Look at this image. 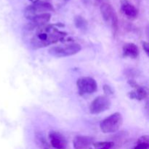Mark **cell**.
<instances>
[{
  "instance_id": "cell-1",
  "label": "cell",
  "mask_w": 149,
  "mask_h": 149,
  "mask_svg": "<svg viewBox=\"0 0 149 149\" xmlns=\"http://www.w3.org/2000/svg\"><path fill=\"white\" fill-rule=\"evenodd\" d=\"M32 31H34V33L31 38L30 44L34 49L53 45L65 36V33L60 31L54 25H44Z\"/></svg>"
},
{
  "instance_id": "cell-2",
  "label": "cell",
  "mask_w": 149,
  "mask_h": 149,
  "mask_svg": "<svg viewBox=\"0 0 149 149\" xmlns=\"http://www.w3.org/2000/svg\"><path fill=\"white\" fill-rule=\"evenodd\" d=\"M123 124V118L121 113H116L110 115L103 119L100 124V128L104 133H112L119 130Z\"/></svg>"
},
{
  "instance_id": "cell-3",
  "label": "cell",
  "mask_w": 149,
  "mask_h": 149,
  "mask_svg": "<svg viewBox=\"0 0 149 149\" xmlns=\"http://www.w3.org/2000/svg\"><path fill=\"white\" fill-rule=\"evenodd\" d=\"M54 7L50 3L46 1H38L33 3L31 5L26 7L24 10V16L26 19L31 20L39 15L48 13L49 12L53 11Z\"/></svg>"
},
{
  "instance_id": "cell-4",
  "label": "cell",
  "mask_w": 149,
  "mask_h": 149,
  "mask_svg": "<svg viewBox=\"0 0 149 149\" xmlns=\"http://www.w3.org/2000/svg\"><path fill=\"white\" fill-rule=\"evenodd\" d=\"M81 49V45L77 43H71L64 46L52 47L49 48V53L57 58H63L75 55Z\"/></svg>"
},
{
  "instance_id": "cell-5",
  "label": "cell",
  "mask_w": 149,
  "mask_h": 149,
  "mask_svg": "<svg viewBox=\"0 0 149 149\" xmlns=\"http://www.w3.org/2000/svg\"><path fill=\"white\" fill-rule=\"evenodd\" d=\"M77 86L80 94H92L97 89L95 80L91 77H81L77 81Z\"/></svg>"
},
{
  "instance_id": "cell-6",
  "label": "cell",
  "mask_w": 149,
  "mask_h": 149,
  "mask_svg": "<svg viewBox=\"0 0 149 149\" xmlns=\"http://www.w3.org/2000/svg\"><path fill=\"white\" fill-rule=\"evenodd\" d=\"M111 102L106 96H98L91 103L90 106V111L93 114H98L103 113L111 107Z\"/></svg>"
},
{
  "instance_id": "cell-7",
  "label": "cell",
  "mask_w": 149,
  "mask_h": 149,
  "mask_svg": "<svg viewBox=\"0 0 149 149\" xmlns=\"http://www.w3.org/2000/svg\"><path fill=\"white\" fill-rule=\"evenodd\" d=\"M50 18L51 14L49 13L39 15L32 18L31 20H30V23L27 25V30L32 31L36 28L47 24Z\"/></svg>"
},
{
  "instance_id": "cell-8",
  "label": "cell",
  "mask_w": 149,
  "mask_h": 149,
  "mask_svg": "<svg viewBox=\"0 0 149 149\" xmlns=\"http://www.w3.org/2000/svg\"><path fill=\"white\" fill-rule=\"evenodd\" d=\"M50 143L53 148L56 149H65L67 147V142L65 137L60 132L52 131L49 134Z\"/></svg>"
},
{
  "instance_id": "cell-9",
  "label": "cell",
  "mask_w": 149,
  "mask_h": 149,
  "mask_svg": "<svg viewBox=\"0 0 149 149\" xmlns=\"http://www.w3.org/2000/svg\"><path fill=\"white\" fill-rule=\"evenodd\" d=\"M94 143V139L91 137L79 135L74 138L73 145L74 149H90Z\"/></svg>"
},
{
  "instance_id": "cell-10",
  "label": "cell",
  "mask_w": 149,
  "mask_h": 149,
  "mask_svg": "<svg viewBox=\"0 0 149 149\" xmlns=\"http://www.w3.org/2000/svg\"><path fill=\"white\" fill-rule=\"evenodd\" d=\"M121 10L123 14L130 19H135L138 15V10L127 0H121Z\"/></svg>"
},
{
  "instance_id": "cell-11",
  "label": "cell",
  "mask_w": 149,
  "mask_h": 149,
  "mask_svg": "<svg viewBox=\"0 0 149 149\" xmlns=\"http://www.w3.org/2000/svg\"><path fill=\"white\" fill-rule=\"evenodd\" d=\"M100 13H101L102 17L104 20L107 23H111L112 18L116 15L114 9L112 7L111 4L108 2H103L100 5Z\"/></svg>"
},
{
  "instance_id": "cell-12",
  "label": "cell",
  "mask_w": 149,
  "mask_h": 149,
  "mask_svg": "<svg viewBox=\"0 0 149 149\" xmlns=\"http://www.w3.org/2000/svg\"><path fill=\"white\" fill-rule=\"evenodd\" d=\"M129 83L132 87L135 88V91L130 93L129 95L131 98L137 99V100H143L147 96V91L144 87H141L136 84L135 81H130Z\"/></svg>"
},
{
  "instance_id": "cell-13",
  "label": "cell",
  "mask_w": 149,
  "mask_h": 149,
  "mask_svg": "<svg viewBox=\"0 0 149 149\" xmlns=\"http://www.w3.org/2000/svg\"><path fill=\"white\" fill-rule=\"evenodd\" d=\"M123 55L126 57L136 58L139 55V49L135 44L127 43L123 47Z\"/></svg>"
},
{
  "instance_id": "cell-14",
  "label": "cell",
  "mask_w": 149,
  "mask_h": 149,
  "mask_svg": "<svg viewBox=\"0 0 149 149\" xmlns=\"http://www.w3.org/2000/svg\"><path fill=\"white\" fill-rule=\"evenodd\" d=\"M149 148V137L143 135L138 139L136 146L133 149H148Z\"/></svg>"
},
{
  "instance_id": "cell-15",
  "label": "cell",
  "mask_w": 149,
  "mask_h": 149,
  "mask_svg": "<svg viewBox=\"0 0 149 149\" xmlns=\"http://www.w3.org/2000/svg\"><path fill=\"white\" fill-rule=\"evenodd\" d=\"M113 143L112 142H99L93 143L90 147L91 149H111L113 148Z\"/></svg>"
},
{
  "instance_id": "cell-16",
  "label": "cell",
  "mask_w": 149,
  "mask_h": 149,
  "mask_svg": "<svg viewBox=\"0 0 149 149\" xmlns=\"http://www.w3.org/2000/svg\"><path fill=\"white\" fill-rule=\"evenodd\" d=\"M74 23L79 29H86L87 28V20L81 16H77L74 19Z\"/></svg>"
},
{
  "instance_id": "cell-17",
  "label": "cell",
  "mask_w": 149,
  "mask_h": 149,
  "mask_svg": "<svg viewBox=\"0 0 149 149\" xmlns=\"http://www.w3.org/2000/svg\"><path fill=\"white\" fill-rule=\"evenodd\" d=\"M143 45V48L144 51L146 52L147 55H148V52H149V45L148 42H143L142 44Z\"/></svg>"
},
{
  "instance_id": "cell-18",
  "label": "cell",
  "mask_w": 149,
  "mask_h": 149,
  "mask_svg": "<svg viewBox=\"0 0 149 149\" xmlns=\"http://www.w3.org/2000/svg\"><path fill=\"white\" fill-rule=\"evenodd\" d=\"M104 88L105 89H107V90H104L105 93H106V94H112L113 93V91H112V90L111 89V87H109V86L108 85H105L104 86Z\"/></svg>"
},
{
  "instance_id": "cell-19",
  "label": "cell",
  "mask_w": 149,
  "mask_h": 149,
  "mask_svg": "<svg viewBox=\"0 0 149 149\" xmlns=\"http://www.w3.org/2000/svg\"><path fill=\"white\" fill-rule=\"evenodd\" d=\"M30 1H31V2L33 3H36V2H38V1H41V0H29Z\"/></svg>"
},
{
  "instance_id": "cell-20",
  "label": "cell",
  "mask_w": 149,
  "mask_h": 149,
  "mask_svg": "<svg viewBox=\"0 0 149 149\" xmlns=\"http://www.w3.org/2000/svg\"><path fill=\"white\" fill-rule=\"evenodd\" d=\"M60 1H63V2H64V3H66L67 1H69V0H60Z\"/></svg>"
},
{
  "instance_id": "cell-21",
  "label": "cell",
  "mask_w": 149,
  "mask_h": 149,
  "mask_svg": "<svg viewBox=\"0 0 149 149\" xmlns=\"http://www.w3.org/2000/svg\"><path fill=\"white\" fill-rule=\"evenodd\" d=\"M135 1H136L137 2H138V3H139L140 1H141V0H135Z\"/></svg>"
},
{
  "instance_id": "cell-22",
  "label": "cell",
  "mask_w": 149,
  "mask_h": 149,
  "mask_svg": "<svg viewBox=\"0 0 149 149\" xmlns=\"http://www.w3.org/2000/svg\"><path fill=\"white\" fill-rule=\"evenodd\" d=\"M111 149H112V148H111Z\"/></svg>"
}]
</instances>
